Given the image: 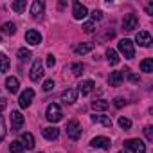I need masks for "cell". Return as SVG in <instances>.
<instances>
[{
  "mask_svg": "<svg viewBox=\"0 0 153 153\" xmlns=\"http://www.w3.org/2000/svg\"><path fill=\"white\" fill-rule=\"evenodd\" d=\"M123 81H124V76H123V72H119V70L112 72V74H110V78H108L110 87H121Z\"/></svg>",
  "mask_w": 153,
  "mask_h": 153,
  "instance_id": "cell-15",
  "label": "cell"
},
{
  "mask_svg": "<svg viewBox=\"0 0 153 153\" xmlns=\"http://www.w3.org/2000/svg\"><path fill=\"white\" fill-rule=\"evenodd\" d=\"M140 70H142V72H146V74L153 72V59H151V58L142 59V61H140Z\"/></svg>",
  "mask_w": 153,
  "mask_h": 153,
  "instance_id": "cell-23",
  "label": "cell"
},
{
  "mask_svg": "<svg viewBox=\"0 0 153 153\" xmlns=\"http://www.w3.org/2000/svg\"><path fill=\"white\" fill-rule=\"evenodd\" d=\"M72 15H74L76 20H83V18L88 15V11H87V7H85L83 4L74 2V4H72Z\"/></svg>",
  "mask_w": 153,
  "mask_h": 153,
  "instance_id": "cell-11",
  "label": "cell"
},
{
  "mask_svg": "<svg viewBox=\"0 0 153 153\" xmlns=\"http://www.w3.org/2000/svg\"><path fill=\"white\" fill-rule=\"evenodd\" d=\"M16 56H18L20 61H29V59H31V51H29V49H18Z\"/></svg>",
  "mask_w": 153,
  "mask_h": 153,
  "instance_id": "cell-28",
  "label": "cell"
},
{
  "mask_svg": "<svg viewBox=\"0 0 153 153\" xmlns=\"http://www.w3.org/2000/svg\"><path fill=\"white\" fill-rule=\"evenodd\" d=\"M119 126H121L123 130H130V128H131V121H130L128 117H119Z\"/></svg>",
  "mask_w": 153,
  "mask_h": 153,
  "instance_id": "cell-31",
  "label": "cell"
},
{
  "mask_svg": "<svg viewBox=\"0 0 153 153\" xmlns=\"http://www.w3.org/2000/svg\"><path fill=\"white\" fill-rule=\"evenodd\" d=\"M20 142H22V146L25 149H33L34 148V137H33V133H24Z\"/></svg>",
  "mask_w": 153,
  "mask_h": 153,
  "instance_id": "cell-19",
  "label": "cell"
},
{
  "mask_svg": "<svg viewBox=\"0 0 153 153\" xmlns=\"http://www.w3.org/2000/svg\"><path fill=\"white\" fill-rule=\"evenodd\" d=\"M135 42L140 45V47H149L151 45V34L148 31H139L137 36H135Z\"/></svg>",
  "mask_w": 153,
  "mask_h": 153,
  "instance_id": "cell-12",
  "label": "cell"
},
{
  "mask_svg": "<svg viewBox=\"0 0 153 153\" xmlns=\"http://www.w3.org/2000/svg\"><path fill=\"white\" fill-rule=\"evenodd\" d=\"M11 7H13V11H16V13H24L25 7H27V2H25V0H15V2L11 4Z\"/></svg>",
  "mask_w": 153,
  "mask_h": 153,
  "instance_id": "cell-22",
  "label": "cell"
},
{
  "mask_svg": "<svg viewBox=\"0 0 153 153\" xmlns=\"http://www.w3.org/2000/svg\"><path fill=\"white\" fill-rule=\"evenodd\" d=\"M22 126H24V115H22L18 110L11 112V130H13V131H20Z\"/></svg>",
  "mask_w": 153,
  "mask_h": 153,
  "instance_id": "cell-7",
  "label": "cell"
},
{
  "mask_svg": "<svg viewBox=\"0 0 153 153\" xmlns=\"http://www.w3.org/2000/svg\"><path fill=\"white\" fill-rule=\"evenodd\" d=\"M124 148H128L133 153H146V144L140 139H128V140H124Z\"/></svg>",
  "mask_w": 153,
  "mask_h": 153,
  "instance_id": "cell-4",
  "label": "cell"
},
{
  "mask_svg": "<svg viewBox=\"0 0 153 153\" xmlns=\"http://www.w3.org/2000/svg\"><path fill=\"white\" fill-rule=\"evenodd\" d=\"M137 25H139V18L135 16V15H124V18H123V29L124 31H133V29H137Z\"/></svg>",
  "mask_w": 153,
  "mask_h": 153,
  "instance_id": "cell-6",
  "label": "cell"
},
{
  "mask_svg": "<svg viewBox=\"0 0 153 153\" xmlns=\"http://www.w3.org/2000/svg\"><path fill=\"white\" fill-rule=\"evenodd\" d=\"M33 99H34V90H33V88H25L24 94H22L20 99H18V105H20L22 108H27V106L33 103Z\"/></svg>",
  "mask_w": 153,
  "mask_h": 153,
  "instance_id": "cell-9",
  "label": "cell"
},
{
  "mask_svg": "<svg viewBox=\"0 0 153 153\" xmlns=\"http://www.w3.org/2000/svg\"><path fill=\"white\" fill-rule=\"evenodd\" d=\"M108 106H110V103H108V101H105V99H96V101L92 103V108H94V110H99V112L106 110Z\"/></svg>",
  "mask_w": 153,
  "mask_h": 153,
  "instance_id": "cell-24",
  "label": "cell"
},
{
  "mask_svg": "<svg viewBox=\"0 0 153 153\" xmlns=\"http://www.w3.org/2000/svg\"><path fill=\"white\" fill-rule=\"evenodd\" d=\"M54 65H56V58H54L52 54H49V56H47V67H51V68H52Z\"/></svg>",
  "mask_w": 153,
  "mask_h": 153,
  "instance_id": "cell-38",
  "label": "cell"
},
{
  "mask_svg": "<svg viewBox=\"0 0 153 153\" xmlns=\"http://www.w3.org/2000/svg\"><path fill=\"white\" fill-rule=\"evenodd\" d=\"M43 9H45L43 2L36 0V2H33V6H31V15L33 16H40V15H43Z\"/></svg>",
  "mask_w": 153,
  "mask_h": 153,
  "instance_id": "cell-20",
  "label": "cell"
},
{
  "mask_svg": "<svg viewBox=\"0 0 153 153\" xmlns=\"http://www.w3.org/2000/svg\"><path fill=\"white\" fill-rule=\"evenodd\" d=\"M90 146H92V148H101V149H110L112 142H110V139H108V137L99 135V137H94V139L90 140Z\"/></svg>",
  "mask_w": 153,
  "mask_h": 153,
  "instance_id": "cell-10",
  "label": "cell"
},
{
  "mask_svg": "<svg viewBox=\"0 0 153 153\" xmlns=\"http://www.w3.org/2000/svg\"><path fill=\"white\" fill-rule=\"evenodd\" d=\"M123 72H124L123 76H128V78H130L131 81H135V83H139V78H137V76H135V74H131V70H130V68H126V70H123Z\"/></svg>",
  "mask_w": 153,
  "mask_h": 153,
  "instance_id": "cell-37",
  "label": "cell"
},
{
  "mask_svg": "<svg viewBox=\"0 0 153 153\" xmlns=\"http://www.w3.org/2000/svg\"><path fill=\"white\" fill-rule=\"evenodd\" d=\"M70 70H72V74H74V76H81V74H83V70H85V65H83V63H72Z\"/></svg>",
  "mask_w": 153,
  "mask_h": 153,
  "instance_id": "cell-30",
  "label": "cell"
},
{
  "mask_svg": "<svg viewBox=\"0 0 153 153\" xmlns=\"http://www.w3.org/2000/svg\"><path fill=\"white\" fill-rule=\"evenodd\" d=\"M45 117H47V121H51V123H59V121L63 119V112H61L59 105L51 103V105L47 106V110H45Z\"/></svg>",
  "mask_w": 153,
  "mask_h": 153,
  "instance_id": "cell-1",
  "label": "cell"
},
{
  "mask_svg": "<svg viewBox=\"0 0 153 153\" xmlns=\"http://www.w3.org/2000/svg\"><path fill=\"white\" fill-rule=\"evenodd\" d=\"M42 88H43L45 92H51V90L54 88V81H52V79H47V81L43 83V87H42Z\"/></svg>",
  "mask_w": 153,
  "mask_h": 153,
  "instance_id": "cell-35",
  "label": "cell"
},
{
  "mask_svg": "<svg viewBox=\"0 0 153 153\" xmlns=\"http://www.w3.org/2000/svg\"><path fill=\"white\" fill-rule=\"evenodd\" d=\"M29 78H31V81H40L43 78V63H42V59H34L33 61Z\"/></svg>",
  "mask_w": 153,
  "mask_h": 153,
  "instance_id": "cell-3",
  "label": "cell"
},
{
  "mask_svg": "<svg viewBox=\"0 0 153 153\" xmlns=\"http://www.w3.org/2000/svg\"><path fill=\"white\" fill-rule=\"evenodd\" d=\"M25 40H27V43H31V45H40V43H42V34H40L38 31H34V29H29V31L25 33Z\"/></svg>",
  "mask_w": 153,
  "mask_h": 153,
  "instance_id": "cell-13",
  "label": "cell"
},
{
  "mask_svg": "<svg viewBox=\"0 0 153 153\" xmlns=\"http://www.w3.org/2000/svg\"><path fill=\"white\" fill-rule=\"evenodd\" d=\"M42 133H43V137H45L47 140H56V139L59 137V130H58L56 126H47V128L42 130Z\"/></svg>",
  "mask_w": 153,
  "mask_h": 153,
  "instance_id": "cell-14",
  "label": "cell"
},
{
  "mask_svg": "<svg viewBox=\"0 0 153 153\" xmlns=\"http://www.w3.org/2000/svg\"><path fill=\"white\" fill-rule=\"evenodd\" d=\"M6 108H7V101L0 97V112H2V110H6Z\"/></svg>",
  "mask_w": 153,
  "mask_h": 153,
  "instance_id": "cell-40",
  "label": "cell"
},
{
  "mask_svg": "<svg viewBox=\"0 0 153 153\" xmlns=\"http://www.w3.org/2000/svg\"><path fill=\"white\" fill-rule=\"evenodd\" d=\"M92 119V123H97V124H103L105 128H112V119L108 117V115H92L90 117Z\"/></svg>",
  "mask_w": 153,
  "mask_h": 153,
  "instance_id": "cell-17",
  "label": "cell"
},
{
  "mask_svg": "<svg viewBox=\"0 0 153 153\" xmlns=\"http://www.w3.org/2000/svg\"><path fill=\"white\" fill-rule=\"evenodd\" d=\"M83 31H85V33H94V31H96V24H94V22H87V24L83 25Z\"/></svg>",
  "mask_w": 153,
  "mask_h": 153,
  "instance_id": "cell-33",
  "label": "cell"
},
{
  "mask_svg": "<svg viewBox=\"0 0 153 153\" xmlns=\"http://www.w3.org/2000/svg\"><path fill=\"white\" fill-rule=\"evenodd\" d=\"M119 52L126 58V59H131L133 56H135V49H133V42L131 40H128V38H124V40H121L119 42Z\"/></svg>",
  "mask_w": 153,
  "mask_h": 153,
  "instance_id": "cell-2",
  "label": "cell"
},
{
  "mask_svg": "<svg viewBox=\"0 0 153 153\" xmlns=\"http://www.w3.org/2000/svg\"><path fill=\"white\" fill-rule=\"evenodd\" d=\"M2 33H4V34H9V36H13V34L16 33V25H15L13 22H6V24L2 25Z\"/></svg>",
  "mask_w": 153,
  "mask_h": 153,
  "instance_id": "cell-26",
  "label": "cell"
},
{
  "mask_svg": "<svg viewBox=\"0 0 153 153\" xmlns=\"http://www.w3.org/2000/svg\"><path fill=\"white\" fill-rule=\"evenodd\" d=\"M94 87H96V85H94V81H92V79H85V81H81V83H79L78 92H81L83 96H88V94L94 90Z\"/></svg>",
  "mask_w": 153,
  "mask_h": 153,
  "instance_id": "cell-16",
  "label": "cell"
},
{
  "mask_svg": "<svg viewBox=\"0 0 153 153\" xmlns=\"http://www.w3.org/2000/svg\"><path fill=\"white\" fill-rule=\"evenodd\" d=\"M146 11H148V15H153V4H149V6L146 7Z\"/></svg>",
  "mask_w": 153,
  "mask_h": 153,
  "instance_id": "cell-41",
  "label": "cell"
},
{
  "mask_svg": "<svg viewBox=\"0 0 153 153\" xmlns=\"http://www.w3.org/2000/svg\"><path fill=\"white\" fill-rule=\"evenodd\" d=\"M144 135H146V139L151 142V140H153V126H146V128H144Z\"/></svg>",
  "mask_w": 153,
  "mask_h": 153,
  "instance_id": "cell-34",
  "label": "cell"
},
{
  "mask_svg": "<svg viewBox=\"0 0 153 153\" xmlns=\"http://www.w3.org/2000/svg\"><path fill=\"white\" fill-rule=\"evenodd\" d=\"M6 133H7V128H6V121H4V117H2V115H0V140H4Z\"/></svg>",
  "mask_w": 153,
  "mask_h": 153,
  "instance_id": "cell-32",
  "label": "cell"
},
{
  "mask_svg": "<svg viewBox=\"0 0 153 153\" xmlns=\"http://www.w3.org/2000/svg\"><path fill=\"white\" fill-rule=\"evenodd\" d=\"M101 18H103V13H101V11H94V13H92V20H94V24H96L97 20H101Z\"/></svg>",
  "mask_w": 153,
  "mask_h": 153,
  "instance_id": "cell-39",
  "label": "cell"
},
{
  "mask_svg": "<svg viewBox=\"0 0 153 153\" xmlns=\"http://www.w3.org/2000/svg\"><path fill=\"white\" fill-rule=\"evenodd\" d=\"M6 88H7L11 94H16V92H18V88H20L18 79H16V78H13V76H9V78L6 79Z\"/></svg>",
  "mask_w": 153,
  "mask_h": 153,
  "instance_id": "cell-18",
  "label": "cell"
},
{
  "mask_svg": "<svg viewBox=\"0 0 153 153\" xmlns=\"http://www.w3.org/2000/svg\"><path fill=\"white\" fill-rule=\"evenodd\" d=\"M92 51V43H78V45H76L74 47V52L76 54H87V52H90Z\"/></svg>",
  "mask_w": 153,
  "mask_h": 153,
  "instance_id": "cell-21",
  "label": "cell"
},
{
  "mask_svg": "<svg viewBox=\"0 0 153 153\" xmlns=\"http://www.w3.org/2000/svg\"><path fill=\"white\" fill-rule=\"evenodd\" d=\"M106 58H108V61H110L112 65H117V63H119V54H117V51H114V49H108V51H106Z\"/></svg>",
  "mask_w": 153,
  "mask_h": 153,
  "instance_id": "cell-27",
  "label": "cell"
},
{
  "mask_svg": "<svg viewBox=\"0 0 153 153\" xmlns=\"http://www.w3.org/2000/svg\"><path fill=\"white\" fill-rule=\"evenodd\" d=\"M9 58L4 54V52H0V72H7L9 70Z\"/></svg>",
  "mask_w": 153,
  "mask_h": 153,
  "instance_id": "cell-25",
  "label": "cell"
},
{
  "mask_svg": "<svg viewBox=\"0 0 153 153\" xmlns=\"http://www.w3.org/2000/svg\"><path fill=\"white\" fill-rule=\"evenodd\" d=\"M67 135H68L72 140H78V139L81 137V124L76 121V119L68 121V124H67Z\"/></svg>",
  "mask_w": 153,
  "mask_h": 153,
  "instance_id": "cell-5",
  "label": "cell"
},
{
  "mask_svg": "<svg viewBox=\"0 0 153 153\" xmlns=\"http://www.w3.org/2000/svg\"><path fill=\"white\" fill-rule=\"evenodd\" d=\"M78 88H67V90H63L61 92V101L63 103H67V105H72V103H76V99H78Z\"/></svg>",
  "mask_w": 153,
  "mask_h": 153,
  "instance_id": "cell-8",
  "label": "cell"
},
{
  "mask_svg": "<svg viewBox=\"0 0 153 153\" xmlns=\"http://www.w3.org/2000/svg\"><path fill=\"white\" fill-rule=\"evenodd\" d=\"M9 151H11V153H24L22 142H20V140H13V142L9 144Z\"/></svg>",
  "mask_w": 153,
  "mask_h": 153,
  "instance_id": "cell-29",
  "label": "cell"
},
{
  "mask_svg": "<svg viewBox=\"0 0 153 153\" xmlns=\"http://www.w3.org/2000/svg\"><path fill=\"white\" fill-rule=\"evenodd\" d=\"M124 105H126L124 97H115V99H114V106H115V108H123Z\"/></svg>",
  "mask_w": 153,
  "mask_h": 153,
  "instance_id": "cell-36",
  "label": "cell"
}]
</instances>
